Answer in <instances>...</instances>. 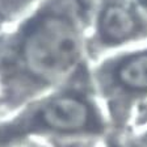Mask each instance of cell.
<instances>
[{"label":"cell","mask_w":147,"mask_h":147,"mask_svg":"<svg viewBox=\"0 0 147 147\" xmlns=\"http://www.w3.org/2000/svg\"><path fill=\"white\" fill-rule=\"evenodd\" d=\"M29 72L54 84L71 76L80 59V41L75 28L64 18L49 17L34 28L24 45Z\"/></svg>","instance_id":"cell-1"},{"label":"cell","mask_w":147,"mask_h":147,"mask_svg":"<svg viewBox=\"0 0 147 147\" xmlns=\"http://www.w3.org/2000/svg\"><path fill=\"white\" fill-rule=\"evenodd\" d=\"M36 127L63 143L101 142L112 133L102 105L79 93H62L46 101L36 114Z\"/></svg>","instance_id":"cell-2"},{"label":"cell","mask_w":147,"mask_h":147,"mask_svg":"<svg viewBox=\"0 0 147 147\" xmlns=\"http://www.w3.org/2000/svg\"><path fill=\"white\" fill-rule=\"evenodd\" d=\"M100 29L104 38L112 42H119L133 34L135 22L133 16L125 8L112 5L105 9L101 16Z\"/></svg>","instance_id":"cell-3"},{"label":"cell","mask_w":147,"mask_h":147,"mask_svg":"<svg viewBox=\"0 0 147 147\" xmlns=\"http://www.w3.org/2000/svg\"><path fill=\"white\" fill-rule=\"evenodd\" d=\"M126 138L130 147H147V126L127 130Z\"/></svg>","instance_id":"cell-4"},{"label":"cell","mask_w":147,"mask_h":147,"mask_svg":"<svg viewBox=\"0 0 147 147\" xmlns=\"http://www.w3.org/2000/svg\"><path fill=\"white\" fill-rule=\"evenodd\" d=\"M142 126H147V100L138 108L137 113H135L134 118H133L131 129L142 127Z\"/></svg>","instance_id":"cell-5"},{"label":"cell","mask_w":147,"mask_h":147,"mask_svg":"<svg viewBox=\"0 0 147 147\" xmlns=\"http://www.w3.org/2000/svg\"><path fill=\"white\" fill-rule=\"evenodd\" d=\"M138 1H139V4H141L143 8L147 9V0H138Z\"/></svg>","instance_id":"cell-6"}]
</instances>
